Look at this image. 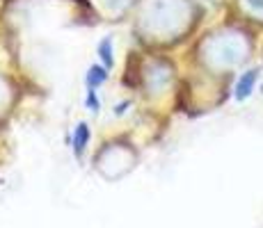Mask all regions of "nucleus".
<instances>
[{
	"instance_id": "6",
	"label": "nucleus",
	"mask_w": 263,
	"mask_h": 228,
	"mask_svg": "<svg viewBox=\"0 0 263 228\" xmlns=\"http://www.w3.org/2000/svg\"><path fill=\"white\" fill-rule=\"evenodd\" d=\"M85 103H87V108L92 110V112H99V98H96L94 89H87V98H85Z\"/></svg>"
},
{
	"instance_id": "1",
	"label": "nucleus",
	"mask_w": 263,
	"mask_h": 228,
	"mask_svg": "<svg viewBox=\"0 0 263 228\" xmlns=\"http://www.w3.org/2000/svg\"><path fill=\"white\" fill-rule=\"evenodd\" d=\"M183 3L181 0H151L142 14V25L151 34L174 32L185 21Z\"/></svg>"
},
{
	"instance_id": "4",
	"label": "nucleus",
	"mask_w": 263,
	"mask_h": 228,
	"mask_svg": "<svg viewBox=\"0 0 263 228\" xmlns=\"http://www.w3.org/2000/svg\"><path fill=\"white\" fill-rule=\"evenodd\" d=\"M108 80V69L105 67H89L87 75H85V82H87V89H96L99 85H103Z\"/></svg>"
},
{
	"instance_id": "3",
	"label": "nucleus",
	"mask_w": 263,
	"mask_h": 228,
	"mask_svg": "<svg viewBox=\"0 0 263 228\" xmlns=\"http://www.w3.org/2000/svg\"><path fill=\"white\" fill-rule=\"evenodd\" d=\"M87 141H89V128H87V123H78V126H76V130H73V137H71L73 153L76 155H83Z\"/></svg>"
},
{
	"instance_id": "5",
	"label": "nucleus",
	"mask_w": 263,
	"mask_h": 228,
	"mask_svg": "<svg viewBox=\"0 0 263 228\" xmlns=\"http://www.w3.org/2000/svg\"><path fill=\"white\" fill-rule=\"evenodd\" d=\"M99 55H101V59H103V67L112 69V64H115V59H112V39H103V42L99 44Z\"/></svg>"
},
{
	"instance_id": "2",
	"label": "nucleus",
	"mask_w": 263,
	"mask_h": 228,
	"mask_svg": "<svg viewBox=\"0 0 263 228\" xmlns=\"http://www.w3.org/2000/svg\"><path fill=\"white\" fill-rule=\"evenodd\" d=\"M256 71H247V73H242L240 75V80H238V85H236V98L238 100H245L247 96L252 94V89H254V85H256Z\"/></svg>"
}]
</instances>
